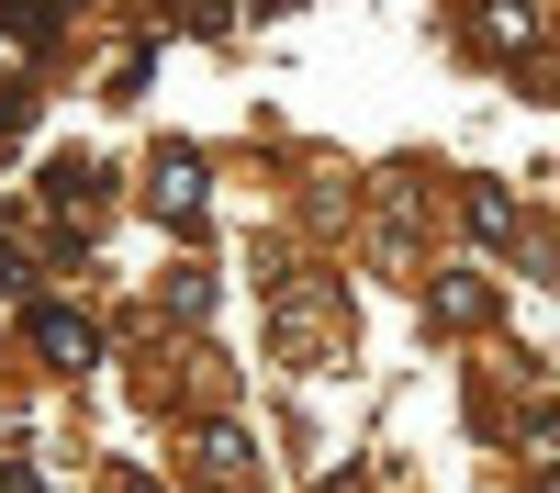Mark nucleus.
<instances>
[{"instance_id": "obj_1", "label": "nucleus", "mask_w": 560, "mask_h": 493, "mask_svg": "<svg viewBox=\"0 0 560 493\" xmlns=\"http://www.w3.org/2000/svg\"><path fill=\"white\" fill-rule=\"evenodd\" d=\"M147 202H158L168 224H191V213H202V168H191V157H158V191H147Z\"/></svg>"}]
</instances>
